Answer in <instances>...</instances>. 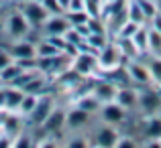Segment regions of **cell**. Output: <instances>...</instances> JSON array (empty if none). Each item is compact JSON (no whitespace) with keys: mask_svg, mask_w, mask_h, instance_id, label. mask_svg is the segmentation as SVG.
I'll list each match as a JSON object with an SVG mask.
<instances>
[{"mask_svg":"<svg viewBox=\"0 0 161 148\" xmlns=\"http://www.w3.org/2000/svg\"><path fill=\"white\" fill-rule=\"evenodd\" d=\"M23 73V69H20V65L16 61H12L10 65H6L4 69H0V83H4V85H10L12 81H14L19 75Z\"/></svg>","mask_w":161,"mask_h":148,"instance_id":"obj_19","label":"cell"},{"mask_svg":"<svg viewBox=\"0 0 161 148\" xmlns=\"http://www.w3.org/2000/svg\"><path fill=\"white\" fill-rule=\"evenodd\" d=\"M20 130H23L20 114L19 112H10V110H8V114H6V118H4V124H2V130H0V132H4V134H8V136L14 138Z\"/></svg>","mask_w":161,"mask_h":148,"instance_id":"obj_16","label":"cell"},{"mask_svg":"<svg viewBox=\"0 0 161 148\" xmlns=\"http://www.w3.org/2000/svg\"><path fill=\"white\" fill-rule=\"evenodd\" d=\"M6 49L10 51L12 59L19 61V59H31V57H37V51H35V41L31 39H16V41H10L6 45Z\"/></svg>","mask_w":161,"mask_h":148,"instance_id":"obj_7","label":"cell"},{"mask_svg":"<svg viewBox=\"0 0 161 148\" xmlns=\"http://www.w3.org/2000/svg\"><path fill=\"white\" fill-rule=\"evenodd\" d=\"M14 61L10 55V51H8L6 47H0V69H4L6 65H10V63Z\"/></svg>","mask_w":161,"mask_h":148,"instance_id":"obj_34","label":"cell"},{"mask_svg":"<svg viewBox=\"0 0 161 148\" xmlns=\"http://www.w3.org/2000/svg\"><path fill=\"white\" fill-rule=\"evenodd\" d=\"M151 28H155V31L161 33V10L153 16V18H151Z\"/></svg>","mask_w":161,"mask_h":148,"instance_id":"obj_35","label":"cell"},{"mask_svg":"<svg viewBox=\"0 0 161 148\" xmlns=\"http://www.w3.org/2000/svg\"><path fill=\"white\" fill-rule=\"evenodd\" d=\"M37 98H39V94H25V98H23V101H20V105H19V110H16V112H19L20 116L27 118L29 114L33 112V108H35Z\"/></svg>","mask_w":161,"mask_h":148,"instance_id":"obj_24","label":"cell"},{"mask_svg":"<svg viewBox=\"0 0 161 148\" xmlns=\"http://www.w3.org/2000/svg\"><path fill=\"white\" fill-rule=\"evenodd\" d=\"M116 47L120 49V53H122V59H137V57H141V53H139V49H137V45L133 43V39H129V37H116Z\"/></svg>","mask_w":161,"mask_h":148,"instance_id":"obj_17","label":"cell"},{"mask_svg":"<svg viewBox=\"0 0 161 148\" xmlns=\"http://www.w3.org/2000/svg\"><path fill=\"white\" fill-rule=\"evenodd\" d=\"M145 136L149 138V140H155L159 142L161 138V118H149L147 120V126H145Z\"/></svg>","mask_w":161,"mask_h":148,"instance_id":"obj_23","label":"cell"},{"mask_svg":"<svg viewBox=\"0 0 161 148\" xmlns=\"http://www.w3.org/2000/svg\"><path fill=\"white\" fill-rule=\"evenodd\" d=\"M135 146H137V142L130 136H118L116 144H114V148H135Z\"/></svg>","mask_w":161,"mask_h":148,"instance_id":"obj_33","label":"cell"},{"mask_svg":"<svg viewBox=\"0 0 161 148\" xmlns=\"http://www.w3.org/2000/svg\"><path fill=\"white\" fill-rule=\"evenodd\" d=\"M149 71H151V77H153V81L157 83V85H161V57L159 55H155L153 59L149 61Z\"/></svg>","mask_w":161,"mask_h":148,"instance_id":"obj_30","label":"cell"},{"mask_svg":"<svg viewBox=\"0 0 161 148\" xmlns=\"http://www.w3.org/2000/svg\"><path fill=\"white\" fill-rule=\"evenodd\" d=\"M137 4L141 6V10H143V14L147 16V20H151L159 12V6H157L155 0H137Z\"/></svg>","mask_w":161,"mask_h":148,"instance_id":"obj_28","label":"cell"},{"mask_svg":"<svg viewBox=\"0 0 161 148\" xmlns=\"http://www.w3.org/2000/svg\"><path fill=\"white\" fill-rule=\"evenodd\" d=\"M19 10L27 16V20L31 23V27H39V24L49 16L47 8L43 6V2H41V0H25V2L20 4Z\"/></svg>","mask_w":161,"mask_h":148,"instance_id":"obj_6","label":"cell"},{"mask_svg":"<svg viewBox=\"0 0 161 148\" xmlns=\"http://www.w3.org/2000/svg\"><path fill=\"white\" fill-rule=\"evenodd\" d=\"M116 91H118V85L110 79H104V81H98L94 87H92V94L100 100V104H108V101H114L116 100Z\"/></svg>","mask_w":161,"mask_h":148,"instance_id":"obj_12","label":"cell"},{"mask_svg":"<svg viewBox=\"0 0 161 148\" xmlns=\"http://www.w3.org/2000/svg\"><path fill=\"white\" fill-rule=\"evenodd\" d=\"M114 101H118L125 110H130V108H135V105L139 104V91L133 89V87H122L120 85L118 91H116V100Z\"/></svg>","mask_w":161,"mask_h":148,"instance_id":"obj_15","label":"cell"},{"mask_svg":"<svg viewBox=\"0 0 161 148\" xmlns=\"http://www.w3.org/2000/svg\"><path fill=\"white\" fill-rule=\"evenodd\" d=\"M2 27H4V14H0V33H2Z\"/></svg>","mask_w":161,"mask_h":148,"instance_id":"obj_37","label":"cell"},{"mask_svg":"<svg viewBox=\"0 0 161 148\" xmlns=\"http://www.w3.org/2000/svg\"><path fill=\"white\" fill-rule=\"evenodd\" d=\"M100 116L106 124H120L126 118V110L118 101H108V104L100 105Z\"/></svg>","mask_w":161,"mask_h":148,"instance_id":"obj_10","label":"cell"},{"mask_svg":"<svg viewBox=\"0 0 161 148\" xmlns=\"http://www.w3.org/2000/svg\"><path fill=\"white\" fill-rule=\"evenodd\" d=\"M41 2H43L45 8H47L49 14H63V8H61V4H59L57 0H41Z\"/></svg>","mask_w":161,"mask_h":148,"instance_id":"obj_32","label":"cell"},{"mask_svg":"<svg viewBox=\"0 0 161 148\" xmlns=\"http://www.w3.org/2000/svg\"><path fill=\"white\" fill-rule=\"evenodd\" d=\"M126 16H129V20H133V23H137V24L147 23V16L143 14V10L137 4V0H126Z\"/></svg>","mask_w":161,"mask_h":148,"instance_id":"obj_22","label":"cell"},{"mask_svg":"<svg viewBox=\"0 0 161 148\" xmlns=\"http://www.w3.org/2000/svg\"><path fill=\"white\" fill-rule=\"evenodd\" d=\"M90 112H86V110L82 108H71L69 112H67L65 116V128L71 130V132H78V130H82L84 126H88V122H90Z\"/></svg>","mask_w":161,"mask_h":148,"instance_id":"obj_11","label":"cell"},{"mask_svg":"<svg viewBox=\"0 0 161 148\" xmlns=\"http://www.w3.org/2000/svg\"><path fill=\"white\" fill-rule=\"evenodd\" d=\"M155 2H157V6H159V10H161V0H155Z\"/></svg>","mask_w":161,"mask_h":148,"instance_id":"obj_38","label":"cell"},{"mask_svg":"<svg viewBox=\"0 0 161 148\" xmlns=\"http://www.w3.org/2000/svg\"><path fill=\"white\" fill-rule=\"evenodd\" d=\"M65 146L67 148H86V146H90V144H88V138L86 136H82V134H71V136L65 140Z\"/></svg>","mask_w":161,"mask_h":148,"instance_id":"obj_31","label":"cell"},{"mask_svg":"<svg viewBox=\"0 0 161 148\" xmlns=\"http://www.w3.org/2000/svg\"><path fill=\"white\" fill-rule=\"evenodd\" d=\"M25 98V91L16 85H6V105L4 108L10 110V112H16L20 105V101Z\"/></svg>","mask_w":161,"mask_h":148,"instance_id":"obj_18","label":"cell"},{"mask_svg":"<svg viewBox=\"0 0 161 148\" xmlns=\"http://www.w3.org/2000/svg\"><path fill=\"white\" fill-rule=\"evenodd\" d=\"M65 14V18L69 20V24H86L88 18H90V14H88L86 10H65L63 12Z\"/></svg>","mask_w":161,"mask_h":148,"instance_id":"obj_26","label":"cell"},{"mask_svg":"<svg viewBox=\"0 0 161 148\" xmlns=\"http://www.w3.org/2000/svg\"><path fill=\"white\" fill-rule=\"evenodd\" d=\"M126 75H129L130 81L139 83V85H151L153 83V77H151V71L147 65H141L139 61H126V67H125Z\"/></svg>","mask_w":161,"mask_h":148,"instance_id":"obj_8","label":"cell"},{"mask_svg":"<svg viewBox=\"0 0 161 148\" xmlns=\"http://www.w3.org/2000/svg\"><path fill=\"white\" fill-rule=\"evenodd\" d=\"M75 105L82 108V110H86V112H90V114H94V112H100V105L102 104H100V100L90 91V94H84L82 98L75 101Z\"/></svg>","mask_w":161,"mask_h":148,"instance_id":"obj_20","label":"cell"},{"mask_svg":"<svg viewBox=\"0 0 161 148\" xmlns=\"http://www.w3.org/2000/svg\"><path fill=\"white\" fill-rule=\"evenodd\" d=\"M125 61L122 59L120 49L116 47V43H108L104 49L98 51V65L100 71H112L116 67H120V63Z\"/></svg>","mask_w":161,"mask_h":148,"instance_id":"obj_5","label":"cell"},{"mask_svg":"<svg viewBox=\"0 0 161 148\" xmlns=\"http://www.w3.org/2000/svg\"><path fill=\"white\" fill-rule=\"evenodd\" d=\"M29 146H35V138L29 132L20 130V132L12 138V148H29Z\"/></svg>","mask_w":161,"mask_h":148,"instance_id":"obj_25","label":"cell"},{"mask_svg":"<svg viewBox=\"0 0 161 148\" xmlns=\"http://www.w3.org/2000/svg\"><path fill=\"white\" fill-rule=\"evenodd\" d=\"M130 39H133V43L137 45V49H139V53H141V55L149 51V28H145V24L139 27V31L135 33Z\"/></svg>","mask_w":161,"mask_h":148,"instance_id":"obj_21","label":"cell"},{"mask_svg":"<svg viewBox=\"0 0 161 148\" xmlns=\"http://www.w3.org/2000/svg\"><path fill=\"white\" fill-rule=\"evenodd\" d=\"M31 23L27 20V16L23 14L20 10H12L10 14L4 16V27L2 33L6 35L8 41H16V39H25L31 31Z\"/></svg>","mask_w":161,"mask_h":148,"instance_id":"obj_1","label":"cell"},{"mask_svg":"<svg viewBox=\"0 0 161 148\" xmlns=\"http://www.w3.org/2000/svg\"><path fill=\"white\" fill-rule=\"evenodd\" d=\"M149 51L153 55H161V33L149 28Z\"/></svg>","mask_w":161,"mask_h":148,"instance_id":"obj_29","label":"cell"},{"mask_svg":"<svg viewBox=\"0 0 161 148\" xmlns=\"http://www.w3.org/2000/svg\"><path fill=\"white\" fill-rule=\"evenodd\" d=\"M159 146H161V138H159Z\"/></svg>","mask_w":161,"mask_h":148,"instance_id":"obj_39","label":"cell"},{"mask_svg":"<svg viewBox=\"0 0 161 148\" xmlns=\"http://www.w3.org/2000/svg\"><path fill=\"white\" fill-rule=\"evenodd\" d=\"M71 69L82 77H90L96 71H100L98 65V55L92 51H80L74 59H71Z\"/></svg>","mask_w":161,"mask_h":148,"instance_id":"obj_2","label":"cell"},{"mask_svg":"<svg viewBox=\"0 0 161 148\" xmlns=\"http://www.w3.org/2000/svg\"><path fill=\"white\" fill-rule=\"evenodd\" d=\"M65 116H67L65 110L55 105V108L51 110V114L47 116V120L43 122L41 128H43L47 134H51V136H53V134H59L61 130H65Z\"/></svg>","mask_w":161,"mask_h":148,"instance_id":"obj_9","label":"cell"},{"mask_svg":"<svg viewBox=\"0 0 161 148\" xmlns=\"http://www.w3.org/2000/svg\"><path fill=\"white\" fill-rule=\"evenodd\" d=\"M137 105L143 110V112H147V114L157 112L159 105H161V94H159L157 89H145V91H141V94H139V104Z\"/></svg>","mask_w":161,"mask_h":148,"instance_id":"obj_13","label":"cell"},{"mask_svg":"<svg viewBox=\"0 0 161 148\" xmlns=\"http://www.w3.org/2000/svg\"><path fill=\"white\" fill-rule=\"evenodd\" d=\"M139 27H143V24H137V23H133V20L126 18L125 23L116 28V37H129V39H130V37L139 31Z\"/></svg>","mask_w":161,"mask_h":148,"instance_id":"obj_27","label":"cell"},{"mask_svg":"<svg viewBox=\"0 0 161 148\" xmlns=\"http://www.w3.org/2000/svg\"><path fill=\"white\" fill-rule=\"evenodd\" d=\"M59 4H61V8H63V12L67 10V6H69V0H57Z\"/></svg>","mask_w":161,"mask_h":148,"instance_id":"obj_36","label":"cell"},{"mask_svg":"<svg viewBox=\"0 0 161 148\" xmlns=\"http://www.w3.org/2000/svg\"><path fill=\"white\" fill-rule=\"evenodd\" d=\"M116 140H118V132L112 126H102L94 134V146H100V148H114Z\"/></svg>","mask_w":161,"mask_h":148,"instance_id":"obj_14","label":"cell"},{"mask_svg":"<svg viewBox=\"0 0 161 148\" xmlns=\"http://www.w3.org/2000/svg\"><path fill=\"white\" fill-rule=\"evenodd\" d=\"M69 20L65 18V14H49L43 23L39 24L37 31L41 33V37H63V33L69 28Z\"/></svg>","mask_w":161,"mask_h":148,"instance_id":"obj_4","label":"cell"},{"mask_svg":"<svg viewBox=\"0 0 161 148\" xmlns=\"http://www.w3.org/2000/svg\"><path fill=\"white\" fill-rule=\"evenodd\" d=\"M55 108V100L51 98L49 94H39V98H37V104L35 108H33V112L29 114V122H31L33 126H37V128H41L43 126V122L47 120V116L51 114V110Z\"/></svg>","mask_w":161,"mask_h":148,"instance_id":"obj_3","label":"cell"}]
</instances>
